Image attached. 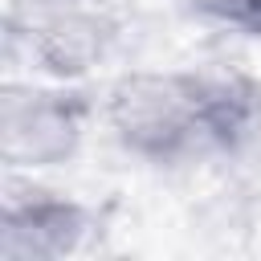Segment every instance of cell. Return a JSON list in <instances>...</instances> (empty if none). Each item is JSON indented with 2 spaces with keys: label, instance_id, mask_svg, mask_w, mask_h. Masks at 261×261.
Returning <instances> with one entry per match:
<instances>
[{
  "label": "cell",
  "instance_id": "cell-1",
  "mask_svg": "<svg viewBox=\"0 0 261 261\" xmlns=\"http://www.w3.org/2000/svg\"><path fill=\"white\" fill-rule=\"evenodd\" d=\"M110 139L163 171H204L228 163V147L204 114V86L196 69H126L102 98Z\"/></svg>",
  "mask_w": 261,
  "mask_h": 261
},
{
  "label": "cell",
  "instance_id": "cell-2",
  "mask_svg": "<svg viewBox=\"0 0 261 261\" xmlns=\"http://www.w3.org/2000/svg\"><path fill=\"white\" fill-rule=\"evenodd\" d=\"M94 102L77 90H49L8 77L0 90V159L8 171L69 163L86 143Z\"/></svg>",
  "mask_w": 261,
  "mask_h": 261
},
{
  "label": "cell",
  "instance_id": "cell-3",
  "mask_svg": "<svg viewBox=\"0 0 261 261\" xmlns=\"http://www.w3.org/2000/svg\"><path fill=\"white\" fill-rule=\"evenodd\" d=\"M118 20L122 16H106L73 0H53L29 16H8L4 45L24 49L41 73L77 82L118 57Z\"/></svg>",
  "mask_w": 261,
  "mask_h": 261
},
{
  "label": "cell",
  "instance_id": "cell-4",
  "mask_svg": "<svg viewBox=\"0 0 261 261\" xmlns=\"http://www.w3.org/2000/svg\"><path fill=\"white\" fill-rule=\"evenodd\" d=\"M98 216L82 200L49 188H24L4 196L0 208V257L4 261H65L86 249Z\"/></svg>",
  "mask_w": 261,
  "mask_h": 261
},
{
  "label": "cell",
  "instance_id": "cell-5",
  "mask_svg": "<svg viewBox=\"0 0 261 261\" xmlns=\"http://www.w3.org/2000/svg\"><path fill=\"white\" fill-rule=\"evenodd\" d=\"M175 8L208 29L261 37V0H175Z\"/></svg>",
  "mask_w": 261,
  "mask_h": 261
}]
</instances>
